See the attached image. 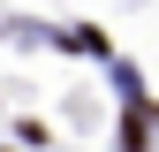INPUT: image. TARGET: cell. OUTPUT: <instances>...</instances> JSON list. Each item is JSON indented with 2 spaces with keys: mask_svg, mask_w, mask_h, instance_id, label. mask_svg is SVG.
Instances as JSON below:
<instances>
[{
  "mask_svg": "<svg viewBox=\"0 0 159 152\" xmlns=\"http://www.w3.org/2000/svg\"><path fill=\"white\" fill-rule=\"evenodd\" d=\"M121 145H129V152H152V129H144V114H121Z\"/></svg>",
  "mask_w": 159,
  "mask_h": 152,
  "instance_id": "1",
  "label": "cell"
}]
</instances>
